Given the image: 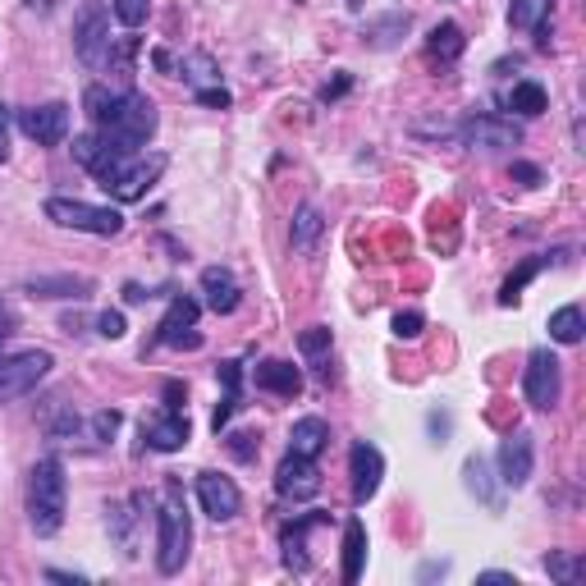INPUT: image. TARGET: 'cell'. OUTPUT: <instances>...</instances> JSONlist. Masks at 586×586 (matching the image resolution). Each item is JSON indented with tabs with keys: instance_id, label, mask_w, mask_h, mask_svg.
I'll return each instance as SVG.
<instances>
[{
	"instance_id": "9a60e30c",
	"label": "cell",
	"mask_w": 586,
	"mask_h": 586,
	"mask_svg": "<svg viewBox=\"0 0 586 586\" xmlns=\"http://www.w3.org/2000/svg\"><path fill=\"white\" fill-rule=\"evenodd\" d=\"M532 467H536V445L527 431H513L509 440L500 445V481L513 490H522L532 481Z\"/></svg>"
},
{
	"instance_id": "d590c367",
	"label": "cell",
	"mask_w": 586,
	"mask_h": 586,
	"mask_svg": "<svg viewBox=\"0 0 586 586\" xmlns=\"http://www.w3.org/2000/svg\"><path fill=\"white\" fill-rule=\"evenodd\" d=\"M422 326H426L422 312H399V316H394V335H399V339H417V335H422Z\"/></svg>"
},
{
	"instance_id": "4316f807",
	"label": "cell",
	"mask_w": 586,
	"mask_h": 586,
	"mask_svg": "<svg viewBox=\"0 0 586 586\" xmlns=\"http://www.w3.org/2000/svg\"><path fill=\"white\" fill-rule=\"evenodd\" d=\"M545 261H550V257H527V261H522L518 271H513L509 280L500 284V307H513V303H518V298H522V289H527V284H532L536 275L545 271Z\"/></svg>"
},
{
	"instance_id": "f546056e",
	"label": "cell",
	"mask_w": 586,
	"mask_h": 586,
	"mask_svg": "<svg viewBox=\"0 0 586 586\" xmlns=\"http://www.w3.org/2000/svg\"><path fill=\"white\" fill-rule=\"evenodd\" d=\"M120 97L124 92H110V87H101V83H92L83 92V110L92 115V124H106L115 110H120Z\"/></svg>"
},
{
	"instance_id": "ee69618b",
	"label": "cell",
	"mask_w": 586,
	"mask_h": 586,
	"mask_svg": "<svg viewBox=\"0 0 586 586\" xmlns=\"http://www.w3.org/2000/svg\"><path fill=\"white\" fill-rule=\"evenodd\" d=\"M184 399H188L184 385H179V380H165V408H184Z\"/></svg>"
},
{
	"instance_id": "8fae6325",
	"label": "cell",
	"mask_w": 586,
	"mask_h": 586,
	"mask_svg": "<svg viewBox=\"0 0 586 586\" xmlns=\"http://www.w3.org/2000/svg\"><path fill=\"white\" fill-rule=\"evenodd\" d=\"M275 490L284 500H312V495H321V467H316V458L284 454V463L275 467Z\"/></svg>"
},
{
	"instance_id": "ac0fdd59",
	"label": "cell",
	"mask_w": 586,
	"mask_h": 586,
	"mask_svg": "<svg viewBox=\"0 0 586 586\" xmlns=\"http://www.w3.org/2000/svg\"><path fill=\"white\" fill-rule=\"evenodd\" d=\"M321 234H326V216H321V207L303 202V207L293 211V225H289L293 252H298V257H312V252L321 248Z\"/></svg>"
},
{
	"instance_id": "603a6c76",
	"label": "cell",
	"mask_w": 586,
	"mask_h": 586,
	"mask_svg": "<svg viewBox=\"0 0 586 586\" xmlns=\"http://www.w3.org/2000/svg\"><path fill=\"white\" fill-rule=\"evenodd\" d=\"M330 445V426L321 417H298L289 431V454H303V458H316L321 449Z\"/></svg>"
},
{
	"instance_id": "7a4b0ae2",
	"label": "cell",
	"mask_w": 586,
	"mask_h": 586,
	"mask_svg": "<svg viewBox=\"0 0 586 586\" xmlns=\"http://www.w3.org/2000/svg\"><path fill=\"white\" fill-rule=\"evenodd\" d=\"M188 550H193V522H188V509L179 504V481H165V504L156 513V568L165 577L184 573Z\"/></svg>"
},
{
	"instance_id": "30bf717a",
	"label": "cell",
	"mask_w": 586,
	"mask_h": 586,
	"mask_svg": "<svg viewBox=\"0 0 586 586\" xmlns=\"http://www.w3.org/2000/svg\"><path fill=\"white\" fill-rule=\"evenodd\" d=\"M142 440H147V449H156V454H174V449H184L188 440H193V422H188L184 408H161L156 417L142 422Z\"/></svg>"
},
{
	"instance_id": "83f0119b",
	"label": "cell",
	"mask_w": 586,
	"mask_h": 586,
	"mask_svg": "<svg viewBox=\"0 0 586 586\" xmlns=\"http://www.w3.org/2000/svg\"><path fill=\"white\" fill-rule=\"evenodd\" d=\"M582 330H586V316H582V307H559V312L550 316V339L554 344H577L582 339Z\"/></svg>"
},
{
	"instance_id": "b9f144b4",
	"label": "cell",
	"mask_w": 586,
	"mask_h": 586,
	"mask_svg": "<svg viewBox=\"0 0 586 586\" xmlns=\"http://www.w3.org/2000/svg\"><path fill=\"white\" fill-rule=\"evenodd\" d=\"M348 87H353V74H339L335 83H326V87H321V101H339V97L348 92Z\"/></svg>"
},
{
	"instance_id": "f1b7e54d",
	"label": "cell",
	"mask_w": 586,
	"mask_h": 586,
	"mask_svg": "<svg viewBox=\"0 0 586 586\" xmlns=\"http://www.w3.org/2000/svg\"><path fill=\"white\" fill-rule=\"evenodd\" d=\"M179 74L188 78V83L202 92V87H220V69H216V60H211L207 51H193V55H184V65H179Z\"/></svg>"
},
{
	"instance_id": "c3c4849f",
	"label": "cell",
	"mask_w": 586,
	"mask_h": 586,
	"mask_svg": "<svg viewBox=\"0 0 586 586\" xmlns=\"http://www.w3.org/2000/svg\"><path fill=\"white\" fill-rule=\"evenodd\" d=\"M152 293L142 289V284H124V303H147Z\"/></svg>"
},
{
	"instance_id": "e0dca14e",
	"label": "cell",
	"mask_w": 586,
	"mask_h": 586,
	"mask_svg": "<svg viewBox=\"0 0 586 586\" xmlns=\"http://www.w3.org/2000/svg\"><path fill=\"white\" fill-rule=\"evenodd\" d=\"M202 293H207V307H211L216 316L239 312V303H243L239 280H234L225 266H207V271H202Z\"/></svg>"
},
{
	"instance_id": "ffe728a7",
	"label": "cell",
	"mask_w": 586,
	"mask_h": 586,
	"mask_svg": "<svg viewBox=\"0 0 586 586\" xmlns=\"http://www.w3.org/2000/svg\"><path fill=\"white\" fill-rule=\"evenodd\" d=\"M362 568H367V522L348 518L344 522V568H339V577L353 586L362 577Z\"/></svg>"
},
{
	"instance_id": "8d00e7d4",
	"label": "cell",
	"mask_w": 586,
	"mask_h": 586,
	"mask_svg": "<svg viewBox=\"0 0 586 586\" xmlns=\"http://www.w3.org/2000/svg\"><path fill=\"white\" fill-rule=\"evenodd\" d=\"M120 422H124V417L115 413V408H101V413L92 417V431H97V440H110V435L120 431Z\"/></svg>"
},
{
	"instance_id": "60d3db41",
	"label": "cell",
	"mask_w": 586,
	"mask_h": 586,
	"mask_svg": "<svg viewBox=\"0 0 586 586\" xmlns=\"http://www.w3.org/2000/svg\"><path fill=\"white\" fill-rule=\"evenodd\" d=\"M197 101H202V106H216V110H225L234 97H229L225 87H202V92H197Z\"/></svg>"
},
{
	"instance_id": "ba28073f",
	"label": "cell",
	"mask_w": 586,
	"mask_h": 586,
	"mask_svg": "<svg viewBox=\"0 0 586 586\" xmlns=\"http://www.w3.org/2000/svg\"><path fill=\"white\" fill-rule=\"evenodd\" d=\"M197 316H202V303H197L193 293H174L170 312H165L161 326H156V339H161V344H170V348H202Z\"/></svg>"
},
{
	"instance_id": "74e56055",
	"label": "cell",
	"mask_w": 586,
	"mask_h": 586,
	"mask_svg": "<svg viewBox=\"0 0 586 586\" xmlns=\"http://www.w3.org/2000/svg\"><path fill=\"white\" fill-rule=\"evenodd\" d=\"M97 335L101 339H124V312H101L97 316Z\"/></svg>"
},
{
	"instance_id": "3957f363",
	"label": "cell",
	"mask_w": 586,
	"mask_h": 586,
	"mask_svg": "<svg viewBox=\"0 0 586 586\" xmlns=\"http://www.w3.org/2000/svg\"><path fill=\"white\" fill-rule=\"evenodd\" d=\"M156 124H161V115H156L152 97H142V92L129 87L120 97V110H115L106 124H97V142L120 147V152H142V147L152 142Z\"/></svg>"
},
{
	"instance_id": "52a82bcc",
	"label": "cell",
	"mask_w": 586,
	"mask_h": 586,
	"mask_svg": "<svg viewBox=\"0 0 586 586\" xmlns=\"http://www.w3.org/2000/svg\"><path fill=\"white\" fill-rule=\"evenodd\" d=\"M522 394L532 408L550 413L559 394H564V371H559V358H554L550 348H536L532 358H527V371H522Z\"/></svg>"
},
{
	"instance_id": "681fc988",
	"label": "cell",
	"mask_w": 586,
	"mask_h": 586,
	"mask_svg": "<svg viewBox=\"0 0 586 586\" xmlns=\"http://www.w3.org/2000/svg\"><path fill=\"white\" fill-rule=\"evenodd\" d=\"M152 60H156V69H174V60H170V51H152Z\"/></svg>"
},
{
	"instance_id": "bcb514c9",
	"label": "cell",
	"mask_w": 586,
	"mask_h": 586,
	"mask_svg": "<svg viewBox=\"0 0 586 586\" xmlns=\"http://www.w3.org/2000/svg\"><path fill=\"white\" fill-rule=\"evenodd\" d=\"M477 582H490V586H518V577H513V573H481Z\"/></svg>"
},
{
	"instance_id": "8992f818",
	"label": "cell",
	"mask_w": 586,
	"mask_h": 586,
	"mask_svg": "<svg viewBox=\"0 0 586 586\" xmlns=\"http://www.w3.org/2000/svg\"><path fill=\"white\" fill-rule=\"evenodd\" d=\"M51 353L46 348H28V353H14V358L0 362V403L10 399H23V394H33L37 385L46 380V371H51Z\"/></svg>"
},
{
	"instance_id": "277c9868",
	"label": "cell",
	"mask_w": 586,
	"mask_h": 586,
	"mask_svg": "<svg viewBox=\"0 0 586 586\" xmlns=\"http://www.w3.org/2000/svg\"><path fill=\"white\" fill-rule=\"evenodd\" d=\"M46 220H55L60 229H78V234H97V239H115L124 229V216L115 207H92L83 197H51Z\"/></svg>"
},
{
	"instance_id": "9c48e42d",
	"label": "cell",
	"mask_w": 586,
	"mask_h": 586,
	"mask_svg": "<svg viewBox=\"0 0 586 586\" xmlns=\"http://www.w3.org/2000/svg\"><path fill=\"white\" fill-rule=\"evenodd\" d=\"M19 129L37 142V147H60L69 138V106L65 101H46V106L19 110Z\"/></svg>"
},
{
	"instance_id": "f6af8a7d",
	"label": "cell",
	"mask_w": 586,
	"mask_h": 586,
	"mask_svg": "<svg viewBox=\"0 0 586 586\" xmlns=\"http://www.w3.org/2000/svg\"><path fill=\"white\" fill-rule=\"evenodd\" d=\"M10 335H14V312H10V303L0 298V344H5Z\"/></svg>"
},
{
	"instance_id": "7bdbcfd3",
	"label": "cell",
	"mask_w": 586,
	"mask_h": 586,
	"mask_svg": "<svg viewBox=\"0 0 586 586\" xmlns=\"http://www.w3.org/2000/svg\"><path fill=\"white\" fill-rule=\"evenodd\" d=\"M5 156H10V106L0 101V165H5Z\"/></svg>"
},
{
	"instance_id": "1f68e13d",
	"label": "cell",
	"mask_w": 586,
	"mask_h": 586,
	"mask_svg": "<svg viewBox=\"0 0 586 586\" xmlns=\"http://www.w3.org/2000/svg\"><path fill=\"white\" fill-rule=\"evenodd\" d=\"M545 573H550L554 582L573 586V582H582V577H586V559H577V554H564V550H550V554H545Z\"/></svg>"
},
{
	"instance_id": "6da1fadb",
	"label": "cell",
	"mask_w": 586,
	"mask_h": 586,
	"mask_svg": "<svg viewBox=\"0 0 586 586\" xmlns=\"http://www.w3.org/2000/svg\"><path fill=\"white\" fill-rule=\"evenodd\" d=\"M65 504H69V477L65 463L55 454L37 458L33 477H28V522L37 536H55L65 527Z\"/></svg>"
},
{
	"instance_id": "4dcf8cb0",
	"label": "cell",
	"mask_w": 586,
	"mask_h": 586,
	"mask_svg": "<svg viewBox=\"0 0 586 586\" xmlns=\"http://www.w3.org/2000/svg\"><path fill=\"white\" fill-rule=\"evenodd\" d=\"M554 0H513L509 5V23L518 28V33H532L541 19H550Z\"/></svg>"
},
{
	"instance_id": "e575fe53",
	"label": "cell",
	"mask_w": 586,
	"mask_h": 586,
	"mask_svg": "<svg viewBox=\"0 0 586 586\" xmlns=\"http://www.w3.org/2000/svg\"><path fill=\"white\" fill-rule=\"evenodd\" d=\"M257 449H261V440L252 431H234V435H229V454L239 458V463H252V458H257Z\"/></svg>"
},
{
	"instance_id": "5bb4252c",
	"label": "cell",
	"mask_w": 586,
	"mask_h": 586,
	"mask_svg": "<svg viewBox=\"0 0 586 586\" xmlns=\"http://www.w3.org/2000/svg\"><path fill=\"white\" fill-rule=\"evenodd\" d=\"M458 138L467 147H518L522 142V129L513 120H500V115H467L458 124Z\"/></svg>"
},
{
	"instance_id": "d6a6232c",
	"label": "cell",
	"mask_w": 586,
	"mask_h": 586,
	"mask_svg": "<svg viewBox=\"0 0 586 586\" xmlns=\"http://www.w3.org/2000/svg\"><path fill=\"white\" fill-rule=\"evenodd\" d=\"M110 10H115V19H120L124 28H142L147 14H152V0H115Z\"/></svg>"
},
{
	"instance_id": "cb8c5ba5",
	"label": "cell",
	"mask_w": 586,
	"mask_h": 586,
	"mask_svg": "<svg viewBox=\"0 0 586 586\" xmlns=\"http://www.w3.org/2000/svg\"><path fill=\"white\" fill-rule=\"evenodd\" d=\"M463 46H467V37L458 23H435L431 37H426V55H431V60H445V65L463 55Z\"/></svg>"
},
{
	"instance_id": "44dd1931",
	"label": "cell",
	"mask_w": 586,
	"mask_h": 586,
	"mask_svg": "<svg viewBox=\"0 0 586 586\" xmlns=\"http://www.w3.org/2000/svg\"><path fill=\"white\" fill-rule=\"evenodd\" d=\"M316 522H321V513H312V518H298V522H289L280 532V545H284V568L289 573H307V532H312Z\"/></svg>"
},
{
	"instance_id": "d4e9b609",
	"label": "cell",
	"mask_w": 586,
	"mask_h": 586,
	"mask_svg": "<svg viewBox=\"0 0 586 586\" xmlns=\"http://www.w3.org/2000/svg\"><path fill=\"white\" fill-rule=\"evenodd\" d=\"M504 106L513 110V115H527V120H536V115H545V106H550V97H545L541 83H513V92L504 97Z\"/></svg>"
},
{
	"instance_id": "7402d4cb",
	"label": "cell",
	"mask_w": 586,
	"mask_h": 586,
	"mask_svg": "<svg viewBox=\"0 0 586 586\" xmlns=\"http://www.w3.org/2000/svg\"><path fill=\"white\" fill-rule=\"evenodd\" d=\"M23 293H33V298H87L92 280H83V275H37V280L23 284Z\"/></svg>"
},
{
	"instance_id": "2e32d148",
	"label": "cell",
	"mask_w": 586,
	"mask_h": 586,
	"mask_svg": "<svg viewBox=\"0 0 586 586\" xmlns=\"http://www.w3.org/2000/svg\"><path fill=\"white\" fill-rule=\"evenodd\" d=\"M161 170H165V156H133L129 170H124L106 193L120 197V202H138V197H147V188L161 179Z\"/></svg>"
},
{
	"instance_id": "ab89813d",
	"label": "cell",
	"mask_w": 586,
	"mask_h": 586,
	"mask_svg": "<svg viewBox=\"0 0 586 586\" xmlns=\"http://www.w3.org/2000/svg\"><path fill=\"white\" fill-rule=\"evenodd\" d=\"M513 179H518L522 188H541L545 184V174L536 170V165H527V161H513Z\"/></svg>"
},
{
	"instance_id": "836d02e7",
	"label": "cell",
	"mask_w": 586,
	"mask_h": 586,
	"mask_svg": "<svg viewBox=\"0 0 586 586\" xmlns=\"http://www.w3.org/2000/svg\"><path fill=\"white\" fill-rule=\"evenodd\" d=\"M298 348H303V358H312V362H321L330 353V330L326 326H312V330H303L298 335Z\"/></svg>"
},
{
	"instance_id": "7c38bea8",
	"label": "cell",
	"mask_w": 586,
	"mask_h": 586,
	"mask_svg": "<svg viewBox=\"0 0 586 586\" xmlns=\"http://www.w3.org/2000/svg\"><path fill=\"white\" fill-rule=\"evenodd\" d=\"M197 504H202L207 518L229 522V518H239L243 495H239V486H234L229 477H220V472H202V477H197Z\"/></svg>"
},
{
	"instance_id": "7dc6e473",
	"label": "cell",
	"mask_w": 586,
	"mask_h": 586,
	"mask_svg": "<svg viewBox=\"0 0 586 586\" xmlns=\"http://www.w3.org/2000/svg\"><path fill=\"white\" fill-rule=\"evenodd\" d=\"M46 577H51V582H87V577L83 573H65V568H46Z\"/></svg>"
},
{
	"instance_id": "f35d334b",
	"label": "cell",
	"mask_w": 586,
	"mask_h": 586,
	"mask_svg": "<svg viewBox=\"0 0 586 586\" xmlns=\"http://www.w3.org/2000/svg\"><path fill=\"white\" fill-rule=\"evenodd\" d=\"M216 376H220V390H225V394H239V385H243V367H239V362H220Z\"/></svg>"
},
{
	"instance_id": "484cf974",
	"label": "cell",
	"mask_w": 586,
	"mask_h": 586,
	"mask_svg": "<svg viewBox=\"0 0 586 586\" xmlns=\"http://www.w3.org/2000/svg\"><path fill=\"white\" fill-rule=\"evenodd\" d=\"M463 477H467V490H472V495H477V500L486 504V509H500V490L490 486V463H486V458H481V454L467 458Z\"/></svg>"
},
{
	"instance_id": "4fadbf2b",
	"label": "cell",
	"mask_w": 586,
	"mask_h": 586,
	"mask_svg": "<svg viewBox=\"0 0 586 586\" xmlns=\"http://www.w3.org/2000/svg\"><path fill=\"white\" fill-rule=\"evenodd\" d=\"M348 477H353V500L367 504L371 495L380 490V477H385V458L371 440H358V445L348 449Z\"/></svg>"
},
{
	"instance_id": "5b68a950",
	"label": "cell",
	"mask_w": 586,
	"mask_h": 586,
	"mask_svg": "<svg viewBox=\"0 0 586 586\" xmlns=\"http://www.w3.org/2000/svg\"><path fill=\"white\" fill-rule=\"evenodd\" d=\"M74 51L87 69L110 65V14L106 5H83L74 19Z\"/></svg>"
},
{
	"instance_id": "d6986e66",
	"label": "cell",
	"mask_w": 586,
	"mask_h": 586,
	"mask_svg": "<svg viewBox=\"0 0 586 586\" xmlns=\"http://www.w3.org/2000/svg\"><path fill=\"white\" fill-rule=\"evenodd\" d=\"M252 380H257V390L284 394V399H293V394L303 390V371L293 367V362H280V358H266L257 371H252Z\"/></svg>"
}]
</instances>
